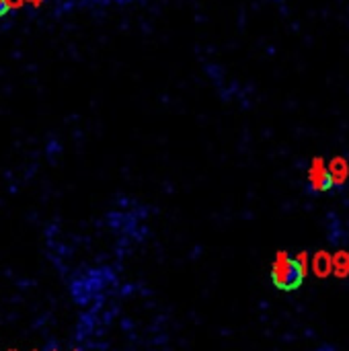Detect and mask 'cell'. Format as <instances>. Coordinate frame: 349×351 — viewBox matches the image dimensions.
I'll list each match as a JSON object with an SVG mask.
<instances>
[{"label":"cell","instance_id":"cell-2","mask_svg":"<svg viewBox=\"0 0 349 351\" xmlns=\"http://www.w3.org/2000/svg\"><path fill=\"white\" fill-rule=\"evenodd\" d=\"M309 183H311V189L317 193L329 191L335 185L331 171H329V165L323 158H313L311 169H309Z\"/></svg>","mask_w":349,"mask_h":351},{"label":"cell","instance_id":"cell-4","mask_svg":"<svg viewBox=\"0 0 349 351\" xmlns=\"http://www.w3.org/2000/svg\"><path fill=\"white\" fill-rule=\"evenodd\" d=\"M6 4L10 10H21L25 6V0H6Z\"/></svg>","mask_w":349,"mask_h":351},{"label":"cell","instance_id":"cell-6","mask_svg":"<svg viewBox=\"0 0 349 351\" xmlns=\"http://www.w3.org/2000/svg\"><path fill=\"white\" fill-rule=\"evenodd\" d=\"M25 4H29V6H33V8H39V6L43 4V0H25Z\"/></svg>","mask_w":349,"mask_h":351},{"label":"cell","instance_id":"cell-5","mask_svg":"<svg viewBox=\"0 0 349 351\" xmlns=\"http://www.w3.org/2000/svg\"><path fill=\"white\" fill-rule=\"evenodd\" d=\"M8 12H10V8H8L6 0H0V16H4V14H8Z\"/></svg>","mask_w":349,"mask_h":351},{"label":"cell","instance_id":"cell-8","mask_svg":"<svg viewBox=\"0 0 349 351\" xmlns=\"http://www.w3.org/2000/svg\"><path fill=\"white\" fill-rule=\"evenodd\" d=\"M319 351H333L331 348H323V350H319Z\"/></svg>","mask_w":349,"mask_h":351},{"label":"cell","instance_id":"cell-3","mask_svg":"<svg viewBox=\"0 0 349 351\" xmlns=\"http://www.w3.org/2000/svg\"><path fill=\"white\" fill-rule=\"evenodd\" d=\"M329 171H331L333 183H344L349 175V165L344 158H333V160L329 162Z\"/></svg>","mask_w":349,"mask_h":351},{"label":"cell","instance_id":"cell-7","mask_svg":"<svg viewBox=\"0 0 349 351\" xmlns=\"http://www.w3.org/2000/svg\"><path fill=\"white\" fill-rule=\"evenodd\" d=\"M45 351H58V348H56V346H51L49 350H45Z\"/></svg>","mask_w":349,"mask_h":351},{"label":"cell","instance_id":"cell-9","mask_svg":"<svg viewBox=\"0 0 349 351\" xmlns=\"http://www.w3.org/2000/svg\"><path fill=\"white\" fill-rule=\"evenodd\" d=\"M31 351H39V350H31Z\"/></svg>","mask_w":349,"mask_h":351},{"label":"cell","instance_id":"cell-11","mask_svg":"<svg viewBox=\"0 0 349 351\" xmlns=\"http://www.w3.org/2000/svg\"><path fill=\"white\" fill-rule=\"evenodd\" d=\"M74 351H78V350H74Z\"/></svg>","mask_w":349,"mask_h":351},{"label":"cell","instance_id":"cell-10","mask_svg":"<svg viewBox=\"0 0 349 351\" xmlns=\"http://www.w3.org/2000/svg\"><path fill=\"white\" fill-rule=\"evenodd\" d=\"M8 351H16V350H8Z\"/></svg>","mask_w":349,"mask_h":351},{"label":"cell","instance_id":"cell-1","mask_svg":"<svg viewBox=\"0 0 349 351\" xmlns=\"http://www.w3.org/2000/svg\"><path fill=\"white\" fill-rule=\"evenodd\" d=\"M306 278V267L302 259H294L288 253L280 251L272 263V282L282 292H294L302 286Z\"/></svg>","mask_w":349,"mask_h":351}]
</instances>
